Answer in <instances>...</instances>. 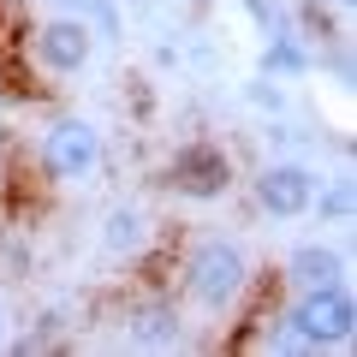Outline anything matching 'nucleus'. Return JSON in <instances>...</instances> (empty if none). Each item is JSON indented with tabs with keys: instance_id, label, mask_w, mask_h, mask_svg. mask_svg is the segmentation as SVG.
Returning a JSON list of instances; mask_svg holds the SVG:
<instances>
[{
	"instance_id": "obj_11",
	"label": "nucleus",
	"mask_w": 357,
	"mask_h": 357,
	"mask_svg": "<svg viewBox=\"0 0 357 357\" xmlns=\"http://www.w3.org/2000/svg\"><path fill=\"white\" fill-rule=\"evenodd\" d=\"M262 66H268V72H280V77H292V72H304V66H310V54L298 48L292 36H274V42H268V54H262Z\"/></svg>"
},
{
	"instance_id": "obj_2",
	"label": "nucleus",
	"mask_w": 357,
	"mask_h": 357,
	"mask_svg": "<svg viewBox=\"0 0 357 357\" xmlns=\"http://www.w3.org/2000/svg\"><path fill=\"white\" fill-rule=\"evenodd\" d=\"M185 286H191V298L203 310H227L250 286V262H244V250L232 238H203L191 250V262H185Z\"/></svg>"
},
{
	"instance_id": "obj_1",
	"label": "nucleus",
	"mask_w": 357,
	"mask_h": 357,
	"mask_svg": "<svg viewBox=\"0 0 357 357\" xmlns=\"http://www.w3.org/2000/svg\"><path fill=\"white\" fill-rule=\"evenodd\" d=\"M286 328H292L298 345H316V351H328V345H351L357 304H351V292H345L340 280H333V286H304L298 304H292V316H286Z\"/></svg>"
},
{
	"instance_id": "obj_10",
	"label": "nucleus",
	"mask_w": 357,
	"mask_h": 357,
	"mask_svg": "<svg viewBox=\"0 0 357 357\" xmlns=\"http://www.w3.org/2000/svg\"><path fill=\"white\" fill-rule=\"evenodd\" d=\"M131 333H137L143 345H173L178 340V321H173V310H143V316L131 321Z\"/></svg>"
},
{
	"instance_id": "obj_13",
	"label": "nucleus",
	"mask_w": 357,
	"mask_h": 357,
	"mask_svg": "<svg viewBox=\"0 0 357 357\" xmlns=\"http://www.w3.org/2000/svg\"><path fill=\"white\" fill-rule=\"evenodd\" d=\"M340 6H357V0H340Z\"/></svg>"
},
{
	"instance_id": "obj_4",
	"label": "nucleus",
	"mask_w": 357,
	"mask_h": 357,
	"mask_svg": "<svg viewBox=\"0 0 357 357\" xmlns=\"http://www.w3.org/2000/svg\"><path fill=\"white\" fill-rule=\"evenodd\" d=\"M167 173H173V191L178 197L215 203V197H227V185H232V155L215 149V143H185Z\"/></svg>"
},
{
	"instance_id": "obj_6",
	"label": "nucleus",
	"mask_w": 357,
	"mask_h": 357,
	"mask_svg": "<svg viewBox=\"0 0 357 357\" xmlns=\"http://www.w3.org/2000/svg\"><path fill=\"white\" fill-rule=\"evenodd\" d=\"M89 48H96V36H89L84 18H48V24L36 30V60L48 66V72H84L89 66Z\"/></svg>"
},
{
	"instance_id": "obj_8",
	"label": "nucleus",
	"mask_w": 357,
	"mask_h": 357,
	"mask_svg": "<svg viewBox=\"0 0 357 357\" xmlns=\"http://www.w3.org/2000/svg\"><path fill=\"white\" fill-rule=\"evenodd\" d=\"M143 244H149V215H143L137 203L107 208V220H102V250H107V256H137Z\"/></svg>"
},
{
	"instance_id": "obj_5",
	"label": "nucleus",
	"mask_w": 357,
	"mask_h": 357,
	"mask_svg": "<svg viewBox=\"0 0 357 357\" xmlns=\"http://www.w3.org/2000/svg\"><path fill=\"white\" fill-rule=\"evenodd\" d=\"M310 197H316V173L298 167V161H268L262 173H256V203H262L274 220L310 215Z\"/></svg>"
},
{
	"instance_id": "obj_7",
	"label": "nucleus",
	"mask_w": 357,
	"mask_h": 357,
	"mask_svg": "<svg viewBox=\"0 0 357 357\" xmlns=\"http://www.w3.org/2000/svg\"><path fill=\"white\" fill-rule=\"evenodd\" d=\"M345 274V256L328 250V244H298L292 256H286V280L304 292V286H333Z\"/></svg>"
},
{
	"instance_id": "obj_3",
	"label": "nucleus",
	"mask_w": 357,
	"mask_h": 357,
	"mask_svg": "<svg viewBox=\"0 0 357 357\" xmlns=\"http://www.w3.org/2000/svg\"><path fill=\"white\" fill-rule=\"evenodd\" d=\"M42 167H48V178H60V185L89 178L102 167V131L89 126V119H77V114L54 119L48 137H42Z\"/></svg>"
},
{
	"instance_id": "obj_9",
	"label": "nucleus",
	"mask_w": 357,
	"mask_h": 357,
	"mask_svg": "<svg viewBox=\"0 0 357 357\" xmlns=\"http://www.w3.org/2000/svg\"><path fill=\"white\" fill-rule=\"evenodd\" d=\"M310 208H316L321 220H333V227H345V220H351V178H333V185H321V191L310 197Z\"/></svg>"
},
{
	"instance_id": "obj_12",
	"label": "nucleus",
	"mask_w": 357,
	"mask_h": 357,
	"mask_svg": "<svg viewBox=\"0 0 357 357\" xmlns=\"http://www.w3.org/2000/svg\"><path fill=\"white\" fill-rule=\"evenodd\" d=\"M0 345H6V316H0Z\"/></svg>"
}]
</instances>
